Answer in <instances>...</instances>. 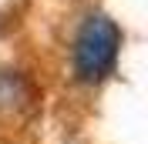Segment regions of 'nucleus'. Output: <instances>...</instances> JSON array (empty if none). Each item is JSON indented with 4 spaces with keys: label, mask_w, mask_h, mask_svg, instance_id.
Returning a JSON list of instances; mask_svg holds the SVG:
<instances>
[{
    "label": "nucleus",
    "mask_w": 148,
    "mask_h": 144,
    "mask_svg": "<svg viewBox=\"0 0 148 144\" xmlns=\"http://www.w3.org/2000/svg\"><path fill=\"white\" fill-rule=\"evenodd\" d=\"M121 50V30L104 14H94L81 24L74 37V71L84 84H98L108 74H114Z\"/></svg>",
    "instance_id": "1"
}]
</instances>
